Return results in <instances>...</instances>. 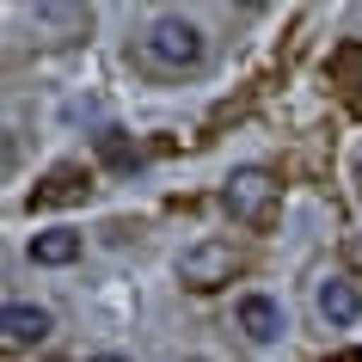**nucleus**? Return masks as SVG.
Masks as SVG:
<instances>
[{
	"label": "nucleus",
	"instance_id": "obj_10",
	"mask_svg": "<svg viewBox=\"0 0 362 362\" xmlns=\"http://www.w3.org/2000/svg\"><path fill=\"white\" fill-rule=\"evenodd\" d=\"M325 362H362V350H332Z\"/></svg>",
	"mask_w": 362,
	"mask_h": 362
},
{
	"label": "nucleus",
	"instance_id": "obj_11",
	"mask_svg": "<svg viewBox=\"0 0 362 362\" xmlns=\"http://www.w3.org/2000/svg\"><path fill=\"white\" fill-rule=\"evenodd\" d=\"M93 362H129V356H117V350H105V356H93Z\"/></svg>",
	"mask_w": 362,
	"mask_h": 362
},
{
	"label": "nucleus",
	"instance_id": "obj_9",
	"mask_svg": "<svg viewBox=\"0 0 362 362\" xmlns=\"http://www.w3.org/2000/svg\"><path fill=\"white\" fill-rule=\"evenodd\" d=\"M98 153H105V160H111V166H135V153H129V141H117V135H105V141H98Z\"/></svg>",
	"mask_w": 362,
	"mask_h": 362
},
{
	"label": "nucleus",
	"instance_id": "obj_6",
	"mask_svg": "<svg viewBox=\"0 0 362 362\" xmlns=\"http://www.w3.org/2000/svg\"><path fill=\"white\" fill-rule=\"evenodd\" d=\"M86 191H93L86 166H56L49 178H37V191L25 197V209H62V203H80Z\"/></svg>",
	"mask_w": 362,
	"mask_h": 362
},
{
	"label": "nucleus",
	"instance_id": "obj_5",
	"mask_svg": "<svg viewBox=\"0 0 362 362\" xmlns=\"http://www.w3.org/2000/svg\"><path fill=\"white\" fill-rule=\"evenodd\" d=\"M233 320H240V332H246L252 344H276L283 338V301H270V295H240L233 301Z\"/></svg>",
	"mask_w": 362,
	"mask_h": 362
},
{
	"label": "nucleus",
	"instance_id": "obj_2",
	"mask_svg": "<svg viewBox=\"0 0 362 362\" xmlns=\"http://www.w3.org/2000/svg\"><path fill=\"white\" fill-rule=\"evenodd\" d=\"M221 203H228V215L240 228H270V221H276V203H283V185H276V172H264V166H240L228 178Z\"/></svg>",
	"mask_w": 362,
	"mask_h": 362
},
{
	"label": "nucleus",
	"instance_id": "obj_3",
	"mask_svg": "<svg viewBox=\"0 0 362 362\" xmlns=\"http://www.w3.org/2000/svg\"><path fill=\"white\" fill-rule=\"evenodd\" d=\"M233 270H240V252L228 240H197V246L178 252V283L197 288V295H209V288L233 283Z\"/></svg>",
	"mask_w": 362,
	"mask_h": 362
},
{
	"label": "nucleus",
	"instance_id": "obj_1",
	"mask_svg": "<svg viewBox=\"0 0 362 362\" xmlns=\"http://www.w3.org/2000/svg\"><path fill=\"white\" fill-rule=\"evenodd\" d=\"M203 25L185 19V13H160V19H148V31H141V62H148L153 74H191V68H203Z\"/></svg>",
	"mask_w": 362,
	"mask_h": 362
},
{
	"label": "nucleus",
	"instance_id": "obj_7",
	"mask_svg": "<svg viewBox=\"0 0 362 362\" xmlns=\"http://www.w3.org/2000/svg\"><path fill=\"white\" fill-rule=\"evenodd\" d=\"M356 313H362V283H356V276H325V283H320V320L350 325Z\"/></svg>",
	"mask_w": 362,
	"mask_h": 362
},
{
	"label": "nucleus",
	"instance_id": "obj_4",
	"mask_svg": "<svg viewBox=\"0 0 362 362\" xmlns=\"http://www.w3.org/2000/svg\"><path fill=\"white\" fill-rule=\"evenodd\" d=\"M49 332H56V320H49V307L13 301L6 313H0V338H6V350H31V344H43Z\"/></svg>",
	"mask_w": 362,
	"mask_h": 362
},
{
	"label": "nucleus",
	"instance_id": "obj_8",
	"mask_svg": "<svg viewBox=\"0 0 362 362\" xmlns=\"http://www.w3.org/2000/svg\"><path fill=\"white\" fill-rule=\"evenodd\" d=\"M80 258V233L74 228H49V233H37V240H31V264H74Z\"/></svg>",
	"mask_w": 362,
	"mask_h": 362
}]
</instances>
